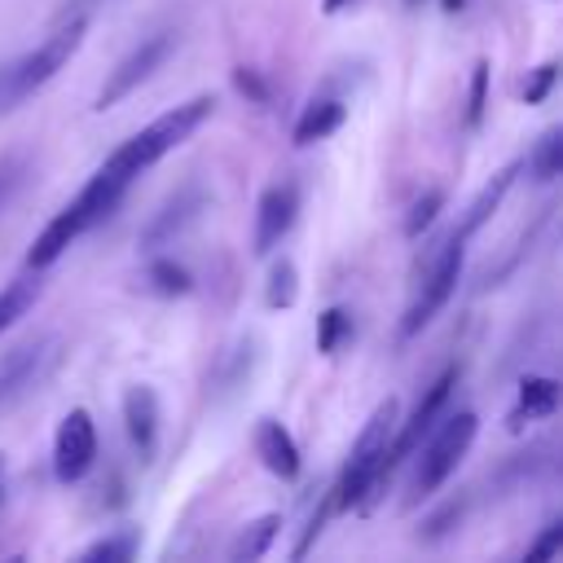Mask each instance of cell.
<instances>
[{
    "mask_svg": "<svg viewBox=\"0 0 563 563\" xmlns=\"http://www.w3.org/2000/svg\"><path fill=\"white\" fill-rule=\"evenodd\" d=\"M396 418H400V400L387 396L374 405V413L365 418L339 479L330 484V497H334V510H356V515H369L383 497H378V471H383V457H387V444H391V431H396Z\"/></svg>",
    "mask_w": 563,
    "mask_h": 563,
    "instance_id": "1",
    "label": "cell"
},
{
    "mask_svg": "<svg viewBox=\"0 0 563 563\" xmlns=\"http://www.w3.org/2000/svg\"><path fill=\"white\" fill-rule=\"evenodd\" d=\"M211 110H216V97H211V92H198V97H189V101L163 110L158 119H150L136 136H128L119 150H110L106 163H110L114 172H123L128 180H136V176H141L145 167H154L163 154H172L176 145H185V141L211 119Z\"/></svg>",
    "mask_w": 563,
    "mask_h": 563,
    "instance_id": "2",
    "label": "cell"
},
{
    "mask_svg": "<svg viewBox=\"0 0 563 563\" xmlns=\"http://www.w3.org/2000/svg\"><path fill=\"white\" fill-rule=\"evenodd\" d=\"M475 435H479V418L471 413V409H457V413H440V422L422 435V444L413 449V475H409V497H405V506H418V501H427V497H435V488L457 471V462L471 453V444H475Z\"/></svg>",
    "mask_w": 563,
    "mask_h": 563,
    "instance_id": "3",
    "label": "cell"
},
{
    "mask_svg": "<svg viewBox=\"0 0 563 563\" xmlns=\"http://www.w3.org/2000/svg\"><path fill=\"white\" fill-rule=\"evenodd\" d=\"M84 31H88V18L84 13H75L70 22H62L35 53H26L22 62H13L9 70H0V106L4 110H13L18 101H26L31 92H40L75 53H79V44H84Z\"/></svg>",
    "mask_w": 563,
    "mask_h": 563,
    "instance_id": "4",
    "label": "cell"
},
{
    "mask_svg": "<svg viewBox=\"0 0 563 563\" xmlns=\"http://www.w3.org/2000/svg\"><path fill=\"white\" fill-rule=\"evenodd\" d=\"M462 383V365H444L427 387H422V396H418V405H413V413L400 422L396 418V431H391V444H387V457H383V471H378V497L387 493V484L396 479V471L413 457V449L422 444V435L440 422V413L449 409V400H453V387Z\"/></svg>",
    "mask_w": 563,
    "mask_h": 563,
    "instance_id": "5",
    "label": "cell"
},
{
    "mask_svg": "<svg viewBox=\"0 0 563 563\" xmlns=\"http://www.w3.org/2000/svg\"><path fill=\"white\" fill-rule=\"evenodd\" d=\"M462 264H466V242L449 233L444 246H440V255L431 260L422 286H418L413 303H409L405 317H400V339H418V334L444 312V303L453 299V290H457V282H462Z\"/></svg>",
    "mask_w": 563,
    "mask_h": 563,
    "instance_id": "6",
    "label": "cell"
},
{
    "mask_svg": "<svg viewBox=\"0 0 563 563\" xmlns=\"http://www.w3.org/2000/svg\"><path fill=\"white\" fill-rule=\"evenodd\" d=\"M172 48H176V35H167V31H158V35H150V40H141L110 75H106V84H101V92L92 97V110H110V106H119L123 97H132L167 57H172Z\"/></svg>",
    "mask_w": 563,
    "mask_h": 563,
    "instance_id": "7",
    "label": "cell"
},
{
    "mask_svg": "<svg viewBox=\"0 0 563 563\" xmlns=\"http://www.w3.org/2000/svg\"><path fill=\"white\" fill-rule=\"evenodd\" d=\"M97 462V422L88 409H70L53 435V475L57 484H79Z\"/></svg>",
    "mask_w": 563,
    "mask_h": 563,
    "instance_id": "8",
    "label": "cell"
},
{
    "mask_svg": "<svg viewBox=\"0 0 563 563\" xmlns=\"http://www.w3.org/2000/svg\"><path fill=\"white\" fill-rule=\"evenodd\" d=\"M299 216V189L295 185H268L255 202V229H251V251L255 255H273L282 246V238L290 233Z\"/></svg>",
    "mask_w": 563,
    "mask_h": 563,
    "instance_id": "9",
    "label": "cell"
},
{
    "mask_svg": "<svg viewBox=\"0 0 563 563\" xmlns=\"http://www.w3.org/2000/svg\"><path fill=\"white\" fill-rule=\"evenodd\" d=\"M202 207H207V189H202V185H180V189L150 216V224L141 229V246H145V251H158V246L176 242V238L202 216Z\"/></svg>",
    "mask_w": 563,
    "mask_h": 563,
    "instance_id": "10",
    "label": "cell"
},
{
    "mask_svg": "<svg viewBox=\"0 0 563 563\" xmlns=\"http://www.w3.org/2000/svg\"><path fill=\"white\" fill-rule=\"evenodd\" d=\"M158 422H163L158 391L145 387V383H132L123 391V431H128V440H132L141 462H154V453H158Z\"/></svg>",
    "mask_w": 563,
    "mask_h": 563,
    "instance_id": "11",
    "label": "cell"
},
{
    "mask_svg": "<svg viewBox=\"0 0 563 563\" xmlns=\"http://www.w3.org/2000/svg\"><path fill=\"white\" fill-rule=\"evenodd\" d=\"M88 229H92V224H88L84 207L70 198V202H66V207H62V211H57V216L35 233V242H31V251H26V268H40V273H44V268H53V264L62 260V251H66L79 233H88Z\"/></svg>",
    "mask_w": 563,
    "mask_h": 563,
    "instance_id": "12",
    "label": "cell"
},
{
    "mask_svg": "<svg viewBox=\"0 0 563 563\" xmlns=\"http://www.w3.org/2000/svg\"><path fill=\"white\" fill-rule=\"evenodd\" d=\"M519 172H523V158H510V163H506V167H501V172H497V176H493V180H488V185L466 202V211H462V220H457L453 238L471 242V238L493 220V211L501 207V198L510 194V185H515V176H519Z\"/></svg>",
    "mask_w": 563,
    "mask_h": 563,
    "instance_id": "13",
    "label": "cell"
},
{
    "mask_svg": "<svg viewBox=\"0 0 563 563\" xmlns=\"http://www.w3.org/2000/svg\"><path fill=\"white\" fill-rule=\"evenodd\" d=\"M255 457H260L264 471H273L277 479H295L299 466H303L295 435H290L277 418H260V422H255Z\"/></svg>",
    "mask_w": 563,
    "mask_h": 563,
    "instance_id": "14",
    "label": "cell"
},
{
    "mask_svg": "<svg viewBox=\"0 0 563 563\" xmlns=\"http://www.w3.org/2000/svg\"><path fill=\"white\" fill-rule=\"evenodd\" d=\"M554 409H559V378H550V374H523L506 427L510 431H523L537 418H554Z\"/></svg>",
    "mask_w": 563,
    "mask_h": 563,
    "instance_id": "15",
    "label": "cell"
},
{
    "mask_svg": "<svg viewBox=\"0 0 563 563\" xmlns=\"http://www.w3.org/2000/svg\"><path fill=\"white\" fill-rule=\"evenodd\" d=\"M44 352H48V343L44 339H35V343H18L13 352H4L0 356V413L35 383V374H40V361H44Z\"/></svg>",
    "mask_w": 563,
    "mask_h": 563,
    "instance_id": "16",
    "label": "cell"
},
{
    "mask_svg": "<svg viewBox=\"0 0 563 563\" xmlns=\"http://www.w3.org/2000/svg\"><path fill=\"white\" fill-rule=\"evenodd\" d=\"M343 119H347V106H343L339 97H317V101H308L303 114L295 119L290 141H295V145H317V141H325V136H334V132L343 128Z\"/></svg>",
    "mask_w": 563,
    "mask_h": 563,
    "instance_id": "17",
    "label": "cell"
},
{
    "mask_svg": "<svg viewBox=\"0 0 563 563\" xmlns=\"http://www.w3.org/2000/svg\"><path fill=\"white\" fill-rule=\"evenodd\" d=\"M277 532H282V515H260V519H251V523H242V528H238V537L229 541L224 559H229V563H251V559H264V554L273 550Z\"/></svg>",
    "mask_w": 563,
    "mask_h": 563,
    "instance_id": "18",
    "label": "cell"
},
{
    "mask_svg": "<svg viewBox=\"0 0 563 563\" xmlns=\"http://www.w3.org/2000/svg\"><path fill=\"white\" fill-rule=\"evenodd\" d=\"M40 295H44V277H40V268H26L22 277H13V282L0 290V334L13 330V325L40 303Z\"/></svg>",
    "mask_w": 563,
    "mask_h": 563,
    "instance_id": "19",
    "label": "cell"
},
{
    "mask_svg": "<svg viewBox=\"0 0 563 563\" xmlns=\"http://www.w3.org/2000/svg\"><path fill=\"white\" fill-rule=\"evenodd\" d=\"M523 167H528V176H532L537 185L559 180V176H563V128H545V132L537 136L532 154L523 158Z\"/></svg>",
    "mask_w": 563,
    "mask_h": 563,
    "instance_id": "20",
    "label": "cell"
},
{
    "mask_svg": "<svg viewBox=\"0 0 563 563\" xmlns=\"http://www.w3.org/2000/svg\"><path fill=\"white\" fill-rule=\"evenodd\" d=\"M145 286H150L154 295H163V299H180V295L194 290V273H189L185 264H176L172 255H154V260L145 264Z\"/></svg>",
    "mask_w": 563,
    "mask_h": 563,
    "instance_id": "21",
    "label": "cell"
},
{
    "mask_svg": "<svg viewBox=\"0 0 563 563\" xmlns=\"http://www.w3.org/2000/svg\"><path fill=\"white\" fill-rule=\"evenodd\" d=\"M299 299V268L290 260H273L268 282H264V308L268 312H286Z\"/></svg>",
    "mask_w": 563,
    "mask_h": 563,
    "instance_id": "22",
    "label": "cell"
},
{
    "mask_svg": "<svg viewBox=\"0 0 563 563\" xmlns=\"http://www.w3.org/2000/svg\"><path fill=\"white\" fill-rule=\"evenodd\" d=\"M356 325H352V312L347 308H325L317 317V352L321 356H339L347 343H352Z\"/></svg>",
    "mask_w": 563,
    "mask_h": 563,
    "instance_id": "23",
    "label": "cell"
},
{
    "mask_svg": "<svg viewBox=\"0 0 563 563\" xmlns=\"http://www.w3.org/2000/svg\"><path fill=\"white\" fill-rule=\"evenodd\" d=\"M136 550H141V541H136V532H110V537H101V541H92V545H84L79 550V559L84 563H128V559H136Z\"/></svg>",
    "mask_w": 563,
    "mask_h": 563,
    "instance_id": "24",
    "label": "cell"
},
{
    "mask_svg": "<svg viewBox=\"0 0 563 563\" xmlns=\"http://www.w3.org/2000/svg\"><path fill=\"white\" fill-rule=\"evenodd\" d=\"M444 202H449V198H444V189H422V194L413 198V207L405 211V224H400V229H405V238H409V242H413V238H422V233L435 224V216L444 211Z\"/></svg>",
    "mask_w": 563,
    "mask_h": 563,
    "instance_id": "25",
    "label": "cell"
},
{
    "mask_svg": "<svg viewBox=\"0 0 563 563\" xmlns=\"http://www.w3.org/2000/svg\"><path fill=\"white\" fill-rule=\"evenodd\" d=\"M488 57H479L471 66V84H466V110H462V123L466 128H479L484 123V110H488Z\"/></svg>",
    "mask_w": 563,
    "mask_h": 563,
    "instance_id": "26",
    "label": "cell"
},
{
    "mask_svg": "<svg viewBox=\"0 0 563 563\" xmlns=\"http://www.w3.org/2000/svg\"><path fill=\"white\" fill-rule=\"evenodd\" d=\"M462 515H466V497H449L440 510H431V515L422 519L418 537H422V541H440V537H449V532L462 523Z\"/></svg>",
    "mask_w": 563,
    "mask_h": 563,
    "instance_id": "27",
    "label": "cell"
},
{
    "mask_svg": "<svg viewBox=\"0 0 563 563\" xmlns=\"http://www.w3.org/2000/svg\"><path fill=\"white\" fill-rule=\"evenodd\" d=\"M334 515V497H330V488L321 493V501H317V510L308 515V528H303V537L295 541V550H290V559H303L308 550H312V541L321 537V528H325V519Z\"/></svg>",
    "mask_w": 563,
    "mask_h": 563,
    "instance_id": "28",
    "label": "cell"
},
{
    "mask_svg": "<svg viewBox=\"0 0 563 563\" xmlns=\"http://www.w3.org/2000/svg\"><path fill=\"white\" fill-rule=\"evenodd\" d=\"M233 88L251 101V106H268L273 101V88H268V79L260 75V70H251V66H233Z\"/></svg>",
    "mask_w": 563,
    "mask_h": 563,
    "instance_id": "29",
    "label": "cell"
},
{
    "mask_svg": "<svg viewBox=\"0 0 563 563\" xmlns=\"http://www.w3.org/2000/svg\"><path fill=\"white\" fill-rule=\"evenodd\" d=\"M554 79H559V62H541L537 70H528V79H523V106H541L550 97Z\"/></svg>",
    "mask_w": 563,
    "mask_h": 563,
    "instance_id": "30",
    "label": "cell"
},
{
    "mask_svg": "<svg viewBox=\"0 0 563 563\" xmlns=\"http://www.w3.org/2000/svg\"><path fill=\"white\" fill-rule=\"evenodd\" d=\"M563 550V519H550L541 528V537L528 545V563H541V559H554Z\"/></svg>",
    "mask_w": 563,
    "mask_h": 563,
    "instance_id": "31",
    "label": "cell"
},
{
    "mask_svg": "<svg viewBox=\"0 0 563 563\" xmlns=\"http://www.w3.org/2000/svg\"><path fill=\"white\" fill-rule=\"evenodd\" d=\"M22 176H26V158H4L0 163V207L13 198V189L22 185Z\"/></svg>",
    "mask_w": 563,
    "mask_h": 563,
    "instance_id": "32",
    "label": "cell"
},
{
    "mask_svg": "<svg viewBox=\"0 0 563 563\" xmlns=\"http://www.w3.org/2000/svg\"><path fill=\"white\" fill-rule=\"evenodd\" d=\"M347 4H356V0H321V13H343Z\"/></svg>",
    "mask_w": 563,
    "mask_h": 563,
    "instance_id": "33",
    "label": "cell"
},
{
    "mask_svg": "<svg viewBox=\"0 0 563 563\" xmlns=\"http://www.w3.org/2000/svg\"><path fill=\"white\" fill-rule=\"evenodd\" d=\"M462 4H466V0H440V9H444V13H457Z\"/></svg>",
    "mask_w": 563,
    "mask_h": 563,
    "instance_id": "34",
    "label": "cell"
},
{
    "mask_svg": "<svg viewBox=\"0 0 563 563\" xmlns=\"http://www.w3.org/2000/svg\"><path fill=\"white\" fill-rule=\"evenodd\" d=\"M0 501H4V457H0Z\"/></svg>",
    "mask_w": 563,
    "mask_h": 563,
    "instance_id": "35",
    "label": "cell"
}]
</instances>
